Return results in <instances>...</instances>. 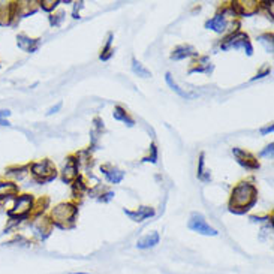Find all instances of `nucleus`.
<instances>
[{
	"mask_svg": "<svg viewBox=\"0 0 274 274\" xmlns=\"http://www.w3.org/2000/svg\"><path fill=\"white\" fill-rule=\"evenodd\" d=\"M114 196H115V193L112 191H107L105 193H101L98 199H99V202H110L111 199H114Z\"/></svg>",
	"mask_w": 274,
	"mask_h": 274,
	"instance_id": "nucleus-31",
	"label": "nucleus"
},
{
	"mask_svg": "<svg viewBox=\"0 0 274 274\" xmlns=\"http://www.w3.org/2000/svg\"><path fill=\"white\" fill-rule=\"evenodd\" d=\"M35 207V198L32 195H17L14 199V205L11 210H8V216L11 218V220H18L20 219H26L28 216L30 210Z\"/></svg>",
	"mask_w": 274,
	"mask_h": 274,
	"instance_id": "nucleus-4",
	"label": "nucleus"
},
{
	"mask_svg": "<svg viewBox=\"0 0 274 274\" xmlns=\"http://www.w3.org/2000/svg\"><path fill=\"white\" fill-rule=\"evenodd\" d=\"M273 39H274V38H273V33H264V35H261V36L258 38L259 44L264 45L265 51L270 53V54H273V50H274V42H273Z\"/></svg>",
	"mask_w": 274,
	"mask_h": 274,
	"instance_id": "nucleus-25",
	"label": "nucleus"
},
{
	"mask_svg": "<svg viewBox=\"0 0 274 274\" xmlns=\"http://www.w3.org/2000/svg\"><path fill=\"white\" fill-rule=\"evenodd\" d=\"M30 171V165H23V166H9L5 171V175L12 178V180H23Z\"/></svg>",
	"mask_w": 274,
	"mask_h": 274,
	"instance_id": "nucleus-21",
	"label": "nucleus"
},
{
	"mask_svg": "<svg viewBox=\"0 0 274 274\" xmlns=\"http://www.w3.org/2000/svg\"><path fill=\"white\" fill-rule=\"evenodd\" d=\"M125 211V215L132 220V222H137V223H141L144 220H147L148 218H153L155 216V208H151V207H139L138 210L135 211H131V210H123Z\"/></svg>",
	"mask_w": 274,
	"mask_h": 274,
	"instance_id": "nucleus-11",
	"label": "nucleus"
},
{
	"mask_svg": "<svg viewBox=\"0 0 274 274\" xmlns=\"http://www.w3.org/2000/svg\"><path fill=\"white\" fill-rule=\"evenodd\" d=\"M274 131V126H273V123H270V125H267L265 128H261V135H268V134H271Z\"/></svg>",
	"mask_w": 274,
	"mask_h": 274,
	"instance_id": "nucleus-35",
	"label": "nucleus"
},
{
	"mask_svg": "<svg viewBox=\"0 0 274 274\" xmlns=\"http://www.w3.org/2000/svg\"><path fill=\"white\" fill-rule=\"evenodd\" d=\"M78 165H80V161L75 158V156H69L65 166H63V171H62V180L63 183H74L75 178H78Z\"/></svg>",
	"mask_w": 274,
	"mask_h": 274,
	"instance_id": "nucleus-10",
	"label": "nucleus"
},
{
	"mask_svg": "<svg viewBox=\"0 0 274 274\" xmlns=\"http://www.w3.org/2000/svg\"><path fill=\"white\" fill-rule=\"evenodd\" d=\"M271 74V68H268V66H265L261 72H258L253 78H252V81H256V80H262V78H265V77H268Z\"/></svg>",
	"mask_w": 274,
	"mask_h": 274,
	"instance_id": "nucleus-33",
	"label": "nucleus"
},
{
	"mask_svg": "<svg viewBox=\"0 0 274 274\" xmlns=\"http://www.w3.org/2000/svg\"><path fill=\"white\" fill-rule=\"evenodd\" d=\"M232 155H234V158H235V161H237V164H238L240 166L246 168V169H249V171L259 169V166H261L259 162H258V159H256L252 153H249V151L243 150V148L234 147V148H232Z\"/></svg>",
	"mask_w": 274,
	"mask_h": 274,
	"instance_id": "nucleus-8",
	"label": "nucleus"
},
{
	"mask_svg": "<svg viewBox=\"0 0 274 274\" xmlns=\"http://www.w3.org/2000/svg\"><path fill=\"white\" fill-rule=\"evenodd\" d=\"M11 115L9 110H0V118H8Z\"/></svg>",
	"mask_w": 274,
	"mask_h": 274,
	"instance_id": "nucleus-36",
	"label": "nucleus"
},
{
	"mask_svg": "<svg viewBox=\"0 0 274 274\" xmlns=\"http://www.w3.org/2000/svg\"><path fill=\"white\" fill-rule=\"evenodd\" d=\"M188 228L199 235H205V237H218L219 231L216 228H213L204 218V215L201 213H192L189 222H188Z\"/></svg>",
	"mask_w": 274,
	"mask_h": 274,
	"instance_id": "nucleus-6",
	"label": "nucleus"
},
{
	"mask_svg": "<svg viewBox=\"0 0 274 274\" xmlns=\"http://www.w3.org/2000/svg\"><path fill=\"white\" fill-rule=\"evenodd\" d=\"M161 241V235L158 231H151L150 234L142 235L141 238H138L137 241V247L141 250H147V249H153L159 245Z\"/></svg>",
	"mask_w": 274,
	"mask_h": 274,
	"instance_id": "nucleus-13",
	"label": "nucleus"
},
{
	"mask_svg": "<svg viewBox=\"0 0 274 274\" xmlns=\"http://www.w3.org/2000/svg\"><path fill=\"white\" fill-rule=\"evenodd\" d=\"M62 107H63V102H62V101H58L55 105H53V107L47 111V115H53V114L58 112L60 110H62Z\"/></svg>",
	"mask_w": 274,
	"mask_h": 274,
	"instance_id": "nucleus-34",
	"label": "nucleus"
},
{
	"mask_svg": "<svg viewBox=\"0 0 274 274\" xmlns=\"http://www.w3.org/2000/svg\"><path fill=\"white\" fill-rule=\"evenodd\" d=\"M142 162H151V164H158V148H156V144L153 142L150 145V153L147 158L142 159Z\"/></svg>",
	"mask_w": 274,
	"mask_h": 274,
	"instance_id": "nucleus-28",
	"label": "nucleus"
},
{
	"mask_svg": "<svg viewBox=\"0 0 274 274\" xmlns=\"http://www.w3.org/2000/svg\"><path fill=\"white\" fill-rule=\"evenodd\" d=\"M11 123L6 120V118H0V126H9Z\"/></svg>",
	"mask_w": 274,
	"mask_h": 274,
	"instance_id": "nucleus-37",
	"label": "nucleus"
},
{
	"mask_svg": "<svg viewBox=\"0 0 274 274\" xmlns=\"http://www.w3.org/2000/svg\"><path fill=\"white\" fill-rule=\"evenodd\" d=\"M60 3V0H41L39 2V6L45 11V12H51V11H54Z\"/></svg>",
	"mask_w": 274,
	"mask_h": 274,
	"instance_id": "nucleus-27",
	"label": "nucleus"
},
{
	"mask_svg": "<svg viewBox=\"0 0 274 274\" xmlns=\"http://www.w3.org/2000/svg\"><path fill=\"white\" fill-rule=\"evenodd\" d=\"M211 72H213V65L210 63V58L207 55L205 57H199L198 58V65L195 68L189 69V74H207V75H210Z\"/></svg>",
	"mask_w": 274,
	"mask_h": 274,
	"instance_id": "nucleus-19",
	"label": "nucleus"
},
{
	"mask_svg": "<svg viewBox=\"0 0 274 274\" xmlns=\"http://www.w3.org/2000/svg\"><path fill=\"white\" fill-rule=\"evenodd\" d=\"M198 51L192 45H178L174 48L171 54V60H183V58H189V57H196Z\"/></svg>",
	"mask_w": 274,
	"mask_h": 274,
	"instance_id": "nucleus-15",
	"label": "nucleus"
},
{
	"mask_svg": "<svg viewBox=\"0 0 274 274\" xmlns=\"http://www.w3.org/2000/svg\"><path fill=\"white\" fill-rule=\"evenodd\" d=\"M78 208L74 202H62L53 208L51 211V225L58 228H68V223H74L77 218Z\"/></svg>",
	"mask_w": 274,
	"mask_h": 274,
	"instance_id": "nucleus-2",
	"label": "nucleus"
},
{
	"mask_svg": "<svg viewBox=\"0 0 274 274\" xmlns=\"http://www.w3.org/2000/svg\"><path fill=\"white\" fill-rule=\"evenodd\" d=\"M132 71H134L135 75H138V77H141V78H150V77H151L150 69H147L141 62H138V60H137L135 57L132 58Z\"/></svg>",
	"mask_w": 274,
	"mask_h": 274,
	"instance_id": "nucleus-23",
	"label": "nucleus"
},
{
	"mask_svg": "<svg viewBox=\"0 0 274 274\" xmlns=\"http://www.w3.org/2000/svg\"><path fill=\"white\" fill-rule=\"evenodd\" d=\"M101 172L104 174V177L107 178L108 183H112V185H118V183L123 181L125 178V171H121L120 168L114 166V165H102L101 166Z\"/></svg>",
	"mask_w": 274,
	"mask_h": 274,
	"instance_id": "nucleus-12",
	"label": "nucleus"
},
{
	"mask_svg": "<svg viewBox=\"0 0 274 274\" xmlns=\"http://www.w3.org/2000/svg\"><path fill=\"white\" fill-rule=\"evenodd\" d=\"M258 199V189L255 185L249 181H241L232 189L231 198H229V211L235 213V215H243L247 213Z\"/></svg>",
	"mask_w": 274,
	"mask_h": 274,
	"instance_id": "nucleus-1",
	"label": "nucleus"
},
{
	"mask_svg": "<svg viewBox=\"0 0 274 274\" xmlns=\"http://www.w3.org/2000/svg\"><path fill=\"white\" fill-rule=\"evenodd\" d=\"M18 186L14 181H8V180H0V201L11 198V196H17L18 195Z\"/></svg>",
	"mask_w": 274,
	"mask_h": 274,
	"instance_id": "nucleus-16",
	"label": "nucleus"
},
{
	"mask_svg": "<svg viewBox=\"0 0 274 274\" xmlns=\"http://www.w3.org/2000/svg\"><path fill=\"white\" fill-rule=\"evenodd\" d=\"M229 17L235 18L237 15H235V12H234L231 8L223 9L220 14H216L213 18H210V20L205 21V28L213 30V32H216V33L222 35V33H225L226 30L229 28V21H228Z\"/></svg>",
	"mask_w": 274,
	"mask_h": 274,
	"instance_id": "nucleus-7",
	"label": "nucleus"
},
{
	"mask_svg": "<svg viewBox=\"0 0 274 274\" xmlns=\"http://www.w3.org/2000/svg\"><path fill=\"white\" fill-rule=\"evenodd\" d=\"M196 177H198V180H201V181H204V183L211 181V174H210V171L205 169V153H204V151H201V153H199Z\"/></svg>",
	"mask_w": 274,
	"mask_h": 274,
	"instance_id": "nucleus-22",
	"label": "nucleus"
},
{
	"mask_svg": "<svg viewBox=\"0 0 274 274\" xmlns=\"http://www.w3.org/2000/svg\"><path fill=\"white\" fill-rule=\"evenodd\" d=\"M112 117H114V120L121 121V123H125V125H126V126H129V128L135 126V120H134V118L129 115V112H128V111H126L123 107H120V105L114 107Z\"/></svg>",
	"mask_w": 274,
	"mask_h": 274,
	"instance_id": "nucleus-17",
	"label": "nucleus"
},
{
	"mask_svg": "<svg viewBox=\"0 0 274 274\" xmlns=\"http://www.w3.org/2000/svg\"><path fill=\"white\" fill-rule=\"evenodd\" d=\"M71 274H88V273H71Z\"/></svg>",
	"mask_w": 274,
	"mask_h": 274,
	"instance_id": "nucleus-38",
	"label": "nucleus"
},
{
	"mask_svg": "<svg viewBox=\"0 0 274 274\" xmlns=\"http://www.w3.org/2000/svg\"><path fill=\"white\" fill-rule=\"evenodd\" d=\"M165 81H166L168 87H169L172 91H175V93H177L180 98H183V99H191V98H195V96H196V95H191V93H188V91L183 90V88H181V87L174 81V77H172L169 72L165 74Z\"/></svg>",
	"mask_w": 274,
	"mask_h": 274,
	"instance_id": "nucleus-20",
	"label": "nucleus"
},
{
	"mask_svg": "<svg viewBox=\"0 0 274 274\" xmlns=\"http://www.w3.org/2000/svg\"><path fill=\"white\" fill-rule=\"evenodd\" d=\"M17 45L20 50H23L26 53H35L39 48V39H32L26 33H20L17 36Z\"/></svg>",
	"mask_w": 274,
	"mask_h": 274,
	"instance_id": "nucleus-14",
	"label": "nucleus"
},
{
	"mask_svg": "<svg viewBox=\"0 0 274 274\" xmlns=\"http://www.w3.org/2000/svg\"><path fill=\"white\" fill-rule=\"evenodd\" d=\"M273 151H274V142H270L261 153H259V156L261 158H273Z\"/></svg>",
	"mask_w": 274,
	"mask_h": 274,
	"instance_id": "nucleus-30",
	"label": "nucleus"
},
{
	"mask_svg": "<svg viewBox=\"0 0 274 274\" xmlns=\"http://www.w3.org/2000/svg\"><path fill=\"white\" fill-rule=\"evenodd\" d=\"M63 20H65V12H63V11H60V12H57V14H51V15H50V24H51L53 27H58L60 24L63 23Z\"/></svg>",
	"mask_w": 274,
	"mask_h": 274,
	"instance_id": "nucleus-29",
	"label": "nucleus"
},
{
	"mask_svg": "<svg viewBox=\"0 0 274 274\" xmlns=\"http://www.w3.org/2000/svg\"><path fill=\"white\" fill-rule=\"evenodd\" d=\"M111 42H112V33H110L108 35V41H107V44H105V47H104V50H102V53H101V55H99V58L101 60H104V62H107V60H110L111 58V55H112V48H111Z\"/></svg>",
	"mask_w": 274,
	"mask_h": 274,
	"instance_id": "nucleus-26",
	"label": "nucleus"
},
{
	"mask_svg": "<svg viewBox=\"0 0 274 274\" xmlns=\"http://www.w3.org/2000/svg\"><path fill=\"white\" fill-rule=\"evenodd\" d=\"M87 191V185H85V181L82 180V177H80L78 175V178H75L74 180V183H72V193H74V196L75 198H81L82 196V193Z\"/></svg>",
	"mask_w": 274,
	"mask_h": 274,
	"instance_id": "nucleus-24",
	"label": "nucleus"
},
{
	"mask_svg": "<svg viewBox=\"0 0 274 274\" xmlns=\"http://www.w3.org/2000/svg\"><path fill=\"white\" fill-rule=\"evenodd\" d=\"M84 8V2H75L74 3V12H72V18L78 20L80 18V11Z\"/></svg>",
	"mask_w": 274,
	"mask_h": 274,
	"instance_id": "nucleus-32",
	"label": "nucleus"
},
{
	"mask_svg": "<svg viewBox=\"0 0 274 274\" xmlns=\"http://www.w3.org/2000/svg\"><path fill=\"white\" fill-rule=\"evenodd\" d=\"M231 9L235 12L237 17H250L258 12L259 3L255 2V0H241V2L232 3Z\"/></svg>",
	"mask_w": 274,
	"mask_h": 274,
	"instance_id": "nucleus-9",
	"label": "nucleus"
},
{
	"mask_svg": "<svg viewBox=\"0 0 274 274\" xmlns=\"http://www.w3.org/2000/svg\"><path fill=\"white\" fill-rule=\"evenodd\" d=\"M30 174L33 175L35 181L39 183V185L50 183V181H53L57 177L55 166L48 159H44L41 162H35V164L30 165Z\"/></svg>",
	"mask_w": 274,
	"mask_h": 274,
	"instance_id": "nucleus-5",
	"label": "nucleus"
},
{
	"mask_svg": "<svg viewBox=\"0 0 274 274\" xmlns=\"http://www.w3.org/2000/svg\"><path fill=\"white\" fill-rule=\"evenodd\" d=\"M243 48L246 51V54L250 57L253 54V47L252 42L249 39L247 33H243L240 30H235V32L229 33L222 42H220V50L223 51H229V50H240Z\"/></svg>",
	"mask_w": 274,
	"mask_h": 274,
	"instance_id": "nucleus-3",
	"label": "nucleus"
},
{
	"mask_svg": "<svg viewBox=\"0 0 274 274\" xmlns=\"http://www.w3.org/2000/svg\"><path fill=\"white\" fill-rule=\"evenodd\" d=\"M14 20V3H0V26H9Z\"/></svg>",
	"mask_w": 274,
	"mask_h": 274,
	"instance_id": "nucleus-18",
	"label": "nucleus"
}]
</instances>
